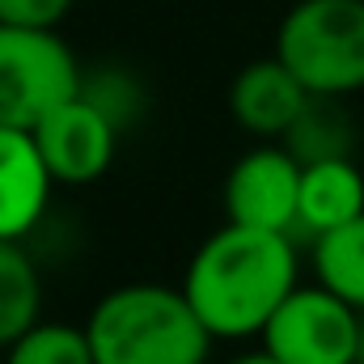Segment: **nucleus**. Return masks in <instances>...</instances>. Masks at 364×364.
I'll use <instances>...</instances> for the list:
<instances>
[{"mask_svg": "<svg viewBox=\"0 0 364 364\" xmlns=\"http://www.w3.org/2000/svg\"><path fill=\"white\" fill-rule=\"evenodd\" d=\"M301 284V259L292 233L250 229L225 220L191 255L182 292L216 339L263 335L272 314Z\"/></svg>", "mask_w": 364, "mask_h": 364, "instance_id": "1", "label": "nucleus"}, {"mask_svg": "<svg viewBox=\"0 0 364 364\" xmlns=\"http://www.w3.org/2000/svg\"><path fill=\"white\" fill-rule=\"evenodd\" d=\"M97 364H208L216 335L182 288L123 284L85 318Z\"/></svg>", "mask_w": 364, "mask_h": 364, "instance_id": "2", "label": "nucleus"}, {"mask_svg": "<svg viewBox=\"0 0 364 364\" xmlns=\"http://www.w3.org/2000/svg\"><path fill=\"white\" fill-rule=\"evenodd\" d=\"M275 55L318 97L364 90V0H296L279 30Z\"/></svg>", "mask_w": 364, "mask_h": 364, "instance_id": "3", "label": "nucleus"}, {"mask_svg": "<svg viewBox=\"0 0 364 364\" xmlns=\"http://www.w3.org/2000/svg\"><path fill=\"white\" fill-rule=\"evenodd\" d=\"M81 77L85 68L55 30L0 21V127L34 132L81 93Z\"/></svg>", "mask_w": 364, "mask_h": 364, "instance_id": "4", "label": "nucleus"}, {"mask_svg": "<svg viewBox=\"0 0 364 364\" xmlns=\"http://www.w3.org/2000/svg\"><path fill=\"white\" fill-rule=\"evenodd\" d=\"M259 339L284 364H356L364 343V314L322 284H296Z\"/></svg>", "mask_w": 364, "mask_h": 364, "instance_id": "5", "label": "nucleus"}, {"mask_svg": "<svg viewBox=\"0 0 364 364\" xmlns=\"http://www.w3.org/2000/svg\"><path fill=\"white\" fill-rule=\"evenodd\" d=\"M301 161L279 144L263 140L246 149L229 178H225V216L233 225L296 233V208H301Z\"/></svg>", "mask_w": 364, "mask_h": 364, "instance_id": "6", "label": "nucleus"}, {"mask_svg": "<svg viewBox=\"0 0 364 364\" xmlns=\"http://www.w3.org/2000/svg\"><path fill=\"white\" fill-rule=\"evenodd\" d=\"M119 136H123L119 123L81 93L68 97L64 106H55L34 127V140H38V153H43L51 178L64 186H90L102 178L114 166Z\"/></svg>", "mask_w": 364, "mask_h": 364, "instance_id": "7", "label": "nucleus"}, {"mask_svg": "<svg viewBox=\"0 0 364 364\" xmlns=\"http://www.w3.org/2000/svg\"><path fill=\"white\" fill-rule=\"evenodd\" d=\"M55 186L60 182L51 178L34 132L0 127V237L4 242H26L43 225Z\"/></svg>", "mask_w": 364, "mask_h": 364, "instance_id": "8", "label": "nucleus"}, {"mask_svg": "<svg viewBox=\"0 0 364 364\" xmlns=\"http://www.w3.org/2000/svg\"><path fill=\"white\" fill-rule=\"evenodd\" d=\"M309 97L314 93L296 81V73L279 55H272V60L246 64L233 77L229 110H233V123L255 140H284L301 119V110L309 106Z\"/></svg>", "mask_w": 364, "mask_h": 364, "instance_id": "9", "label": "nucleus"}, {"mask_svg": "<svg viewBox=\"0 0 364 364\" xmlns=\"http://www.w3.org/2000/svg\"><path fill=\"white\" fill-rule=\"evenodd\" d=\"M356 216H364V166H356L352 157H335V161H314L301 170L296 229L318 237Z\"/></svg>", "mask_w": 364, "mask_h": 364, "instance_id": "10", "label": "nucleus"}, {"mask_svg": "<svg viewBox=\"0 0 364 364\" xmlns=\"http://www.w3.org/2000/svg\"><path fill=\"white\" fill-rule=\"evenodd\" d=\"M43 322V272L26 242L0 237V352Z\"/></svg>", "mask_w": 364, "mask_h": 364, "instance_id": "11", "label": "nucleus"}, {"mask_svg": "<svg viewBox=\"0 0 364 364\" xmlns=\"http://www.w3.org/2000/svg\"><path fill=\"white\" fill-rule=\"evenodd\" d=\"M301 166L314 161H335V157H352L356 149V123L343 110V97H309V106L301 110V119L292 123V132L279 140Z\"/></svg>", "mask_w": 364, "mask_h": 364, "instance_id": "12", "label": "nucleus"}, {"mask_svg": "<svg viewBox=\"0 0 364 364\" xmlns=\"http://www.w3.org/2000/svg\"><path fill=\"white\" fill-rule=\"evenodd\" d=\"M314 275L322 288L364 314V216L314 237Z\"/></svg>", "mask_w": 364, "mask_h": 364, "instance_id": "13", "label": "nucleus"}, {"mask_svg": "<svg viewBox=\"0 0 364 364\" xmlns=\"http://www.w3.org/2000/svg\"><path fill=\"white\" fill-rule=\"evenodd\" d=\"M4 364H97V356L85 326L43 318L13 348H4Z\"/></svg>", "mask_w": 364, "mask_h": 364, "instance_id": "14", "label": "nucleus"}, {"mask_svg": "<svg viewBox=\"0 0 364 364\" xmlns=\"http://www.w3.org/2000/svg\"><path fill=\"white\" fill-rule=\"evenodd\" d=\"M81 97H90L97 110H106L119 132H127L136 123V114L144 110V90L136 85L132 73L123 68H97V73H85L81 77Z\"/></svg>", "mask_w": 364, "mask_h": 364, "instance_id": "15", "label": "nucleus"}, {"mask_svg": "<svg viewBox=\"0 0 364 364\" xmlns=\"http://www.w3.org/2000/svg\"><path fill=\"white\" fill-rule=\"evenodd\" d=\"M77 0H0V21L9 26H38V30H55L68 9Z\"/></svg>", "mask_w": 364, "mask_h": 364, "instance_id": "16", "label": "nucleus"}, {"mask_svg": "<svg viewBox=\"0 0 364 364\" xmlns=\"http://www.w3.org/2000/svg\"><path fill=\"white\" fill-rule=\"evenodd\" d=\"M225 364H284V360H275L267 348H259V352H242V356H233V360H225Z\"/></svg>", "mask_w": 364, "mask_h": 364, "instance_id": "17", "label": "nucleus"}, {"mask_svg": "<svg viewBox=\"0 0 364 364\" xmlns=\"http://www.w3.org/2000/svg\"><path fill=\"white\" fill-rule=\"evenodd\" d=\"M356 364H364V343H360V360H356Z\"/></svg>", "mask_w": 364, "mask_h": 364, "instance_id": "18", "label": "nucleus"}]
</instances>
